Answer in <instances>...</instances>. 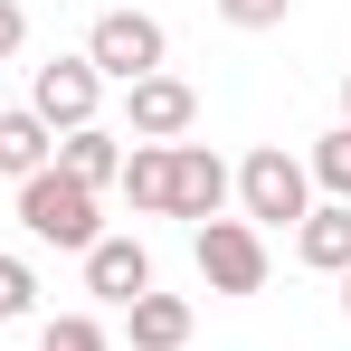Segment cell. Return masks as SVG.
Returning a JSON list of instances; mask_svg holds the SVG:
<instances>
[{
	"label": "cell",
	"instance_id": "20",
	"mask_svg": "<svg viewBox=\"0 0 351 351\" xmlns=\"http://www.w3.org/2000/svg\"><path fill=\"white\" fill-rule=\"evenodd\" d=\"M342 313H351V266H342Z\"/></svg>",
	"mask_w": 351,
	"mask_h": 351
},
{
	"label": "cell",
	"instance_id": "12",
	"mask_svg": "<svg viewBox=\"0 0 351 351\" xmlns=\"http://www.w3.org/2000/svg\"><path fill=\"white\" fill-rule=\"evenodd\" d=\"M123 332H133V351H180L190 342V294H133L123 304Z\"/></svg>",
	"mask_w": 351,
	"mask_h": 351
},
{
	"label": "cell",
	"instance_id": "15",
	"mask_svg": "<svg viewBox=\"0 0 351 351\" xmlns=\"http://www.w3.org/2000/svg\"><path fill=\"white\" fill-rule=\"evenodd\" d=\"M38 351H114V342H105L95 313H48V323H38Z\"/></svg>",
	"mask_w": 351,
	"mask_h": 351
},
{
	"label": "cell",
	"instance_id": "2",
	"mask_svg": "<svg viewBox=\"0 0 351 351\" xmlns=\"http://www.w3.org/2000/svg\"><path fill=\"white\" fill-rule=\"evenodd\" d=\"M237 209H247V228H294L313 209V171L294 162L285 143H256L237 162Z\"/></svg>",
	"mask_w": 351,
	"mask_h": 351
},
{
	"label": "cell",
	"instance_id": "3",
	"mask_svg": "<svg viewBox=\"0 0 351 351\" xmlns=\"http://www.w3.org/2000/svg\"><path fill=\"white\" fill-rule=\"evenodd\" d=\"M162 58H171V38H162L152 10H105V19L86 29V66H95L105 86H143V76H162Z\"/></svg>",
	"mask_w": 351,
	"mask_h": 351
},
{
	"label": "cell",
	"instance_id": "13",
	"mask_svg": "<svg viewBox=\"0 0 351 351\" xmlns=\"http://www.w3.org/2000/svg\"><path fill=\"white\" fill-rule=\"evenodd\" d=\"M123 199L143 209V219H171V143H133L123 152V180H114Z\"/></svg>",
	"mask_w": 351,
	"mask_h": 351
},
{
	"label": "cell",
	"instance_id": "19",
	"mask_svg": "<svg viewBox=\"0 0 351 351\" xmlns=\"http://www.w3.org/2000/svg\"><path fill=\"white\" fill-rule=\"evenodd\" d=\"M342 123H351V76H342Z\"/></svg>",
	"mask_w": 351,
	"mask_h": 351
},
{
	"label": "cell",
	"instance_id": "6",
	"mask_svg": "<svg viewBox=\"0 0 351 351\" xmlns=\"http://www.w3.org/2000/svg\"><path fill=\"white\" fill-rule=\"evenodd\" d=\"M228 190H237V171L209 143H171V219H190V228L228 219Z\"/></svg>",
	"mask_w": 351,
	"mask_h": 351
},
{
	"label": "cell",
	"instance_id": "5",
	"mask_svg": "<svg viewBox=\"0 0 351 351\" xmlns=\"http://www.w3.org/2000/svg\"><path fill=\"white\" fill-rule=\"evenodd\" d=\"M95 105H105V76H95L86 58H48V66H29V114L48 123V133L95 123Z\"/></svg>",
	"mask_w": 351,
	"mask_h": 351
},
{
	"label": "cell",
	"instance_id": "7",
	"mask_svg": "<svg viewBox=\"0 0 351 351\" xmlns=\"http://www.w3.org/2000/svg\"><path fill=\"white\" fill-rule=\"evenodd\" d=\"M190 123H199V95L180 86L171 66L143 76V86H123V133H133V143H180Z\"/></svg>",
	"mask_w": 351,
	"mask_h": 351
},
{
	"label": "cell",
	"instance_id": "9",
	"mask_svg": "<svg viewBox=\"0 0 351 351\" xmlns=\"http://www.w3.org/2000/svg\"><path fill=\"white\" fill-rule=\"evenodd\" d=\"M294 256H304L313 276H342L351 266V199H313V209L294 219Z\"/></svg>",
	"mask_w": 351,
	"mask_h": 351
},
{
	"label": "cell",
	"instance_id": "1",
	"mask_svg": "<svg viewBox=\"0 0 351 351\" xmlns=\"http://www.w3.org/2000/svg\"><path fill=\"white\" fill-rule=\"evenodd\" d=\"M19 228L38 237V247H66V256H86V247L105 237V219H95V190H76V180L48 162L38 180H19Z\"/></svg>",
	"mask_w": 351,
	"mask_h": 351
},
{
	"label": "cell",
	"instance_id": "11",
	"mask_svg": "<svg viewBox=\"0 0 351 351\" xmlns=\"http://www.w3.org/2000/svg\"><path fill=\"white\" fill-rule=\"evenodd\" d=\"M48 162H58V133L29 105H0V180H38Z\"/></svg>",
	"mask_w": 351,
	"mask_h": 351
},
{
	"label": "cell",
	"instance_id": "14",
	"mask_svg": "<svg viewBox=\"0 0 351 351\" xmlns=\"http://www.w3.org/2000/svg\"><path fill=\"white\" fill-rule=\"evenodd\" d=\"M304 171H313V190H332V199H351V123H332V133L313 143V162H304Z\"/></svg>",
	"mask_w": 351,
	"mask_h": 351
},
{
	"label": "cell",
	"instance_id": "16",
	"mask_svg": "<svg viewBox=\"0 0 351 351\" xmlns=\"http://www.w3.org/2000/svg\"><path fill=\"white\" fill-rule=\"evenodd\" d=\"M38 313V276H29V256H0V323H29Z\"/></svg>",
	"mask_w": 351,
	"mask_h": 351
},
{
	"label": "cell",
	"instance_id": "4",
	"mask_svg": "<svg viewBox=\"0 0 351 351\" xmlns=\"http://www.w3.org/2000/svg\"><path fill=\"white\" fill-rule=\"evenodd\" d=\"M190 256H199V285H209V294H256V285H266V237L247 228V219L190 228Z\"/></svg>",
	"mask_w": 351,
	"mask_h": 351
},
{
	"label": "cell",
	"instance_id": "10",
	"mask_svg": "<svg viewBox=\"0 0 351 351\" xmlns=\"http://www.w3.org/2000/svg\"><path fill=\"white\" fill-rule=\"evenodd\" d=\"M58 171L76 180V190H114V180H123V133H105V123L58 133Z\"/></svg>",
	"mask_w": 351,
	"mask_h": 351
},
{
	"label": "cell",
	"instance_id": "8",
	"mask_svg": "<svg viewBox=\"0 0 351 351\" xmlns=\"http://www.w3.org/2000/svg\"><path fill=\"white\" fill-rule=\"evenodd\" d=\"M86 294H105V304H133V294H152V256H143V237H95L86 247Z\"/></svg>",
	"mask_w": 351,
	"mask_h": 351
},
{
	"label": "cell",
	"instance_id": "17",
	"mask_svg": "<svg viewBox=\"0 0 351 351\" xmlns=\"http://www.w3.org/2000/svg\"><path fill=\"white\" fill-rule=\"evenodd\" d=\"M285 10H294V0H219L228 29H285Z\"/></svg>",
	"mask_w": 351,
	"mask_h": 351
},
{
	"label": "cell",
	"instance_id": "18",
	"mask_svg": "<svg viewBox=\"0 0 351 351\" xmlns=\"http://www.w3.org/2000/svg\"><path fill=\"white\" fill-rule=\"evenodd\" d=\"M19 48H29V10H19V0H0V58H19Z\"/></svg>",
	"mask_w": 351,
	"mask_h": 351
}]
</instances>
